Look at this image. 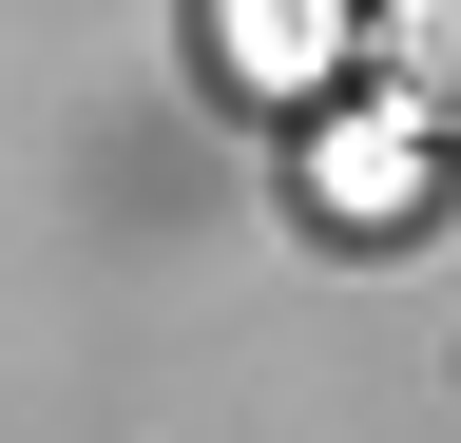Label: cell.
I'll use <instances>...</instances> for the list:
<instances>
[{
	"label": "cell",
	"instance_id": "obj_1",
	"mask_svg": "<svg viewBox=\"0 0 461 443\" xmlns=\"http://www.w3.org/2000/svg\"><path fill=\"white\" fill-rule=\"evenodd\" d=\"M366 78L423 154H461V0H366Z\"/></svg>",
	"mask_w": 461,
	"mask_h": 443
}]
</instances>
